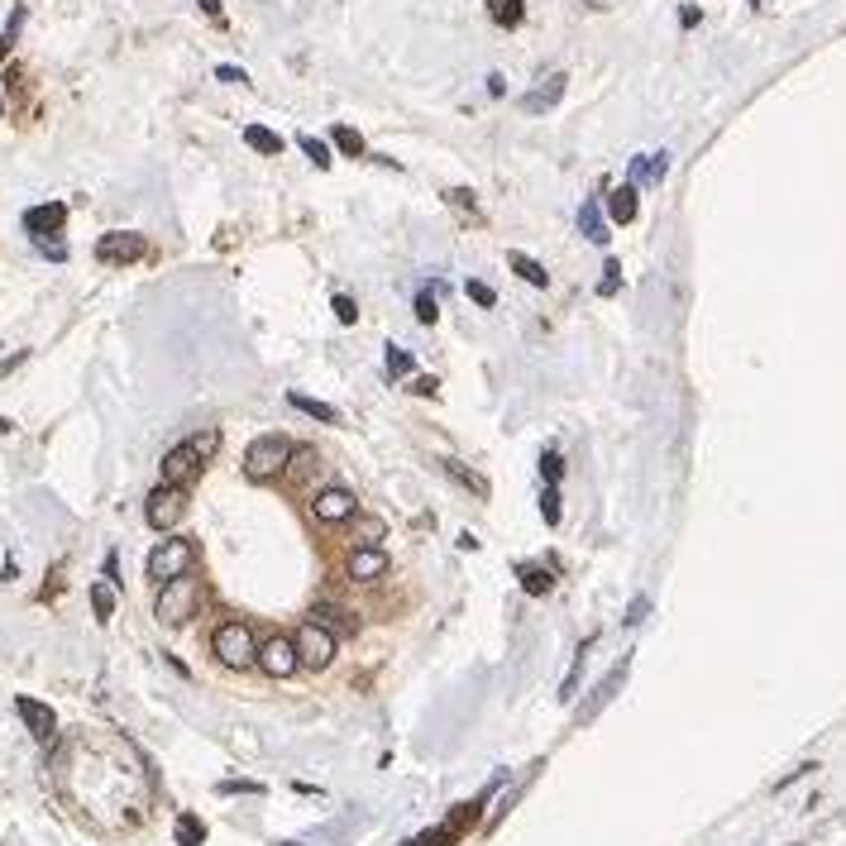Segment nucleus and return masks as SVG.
<instances>
[{
  "instance_id": "obj_1",
  "label": "nucleus",
  "mask_w": 846,
  "mask_h": 846,
  "mask_svg": "<svg viewBox=\"0 0 846 846\" xmlns=\"http://www.w3.org/2000/svg\"><path fill=\"white\" fill-rule=\"evenodd\" d=\"M211 651H216V660L225 665V670H249V665L259 660L254 627H249V622H239V617L220 622V627L211 631Z\"/></svg>"
},
{
  "instance_id": "obj_2",
  "label": "nucleus",
  "mask_w": 846,
  "mask_h": 846,
  "mask_svg": "<svg viewBox=\"0 0 846 846\" xmlns=\"http://www.w3.org/2000/svg\"><path fill=\"white\" fill-rule=\"evenodd\" d=\"M292 459H297V445H292L287 435H259V440L244 450V474L254 478V483H268V478H278Z\"/></svg>"
},
{
  "instance_id": "obj_3",
  "label": "nucleus",
  "mask_w": 846,
  "mask_h": 846,
  "mask_svg": "<svg viewBox=\"0 0 846 846\" xmlns=\"http://www.w3.org/2000/svg\"><path fill=\"white\" fill-rule=\"evenodd\" d=\"M196 603H201V584H196V574H177L173 584L158 588L153 617H158L163 627H182V622L196 612Z\"/></svg>"
},
{
  "instance_id": "obj_4",
  "label": "nucleus",
  "mask_w": 846,
  "mask_h": 846,
  "mask_svg": "<svg viewBox=\"0 0 846 846\" xmlns=\"http://www.w3.org/2000/svg\"><path fill=\"white\" fill-rule=\"evenodd\" d=\"M297 651H302V665L306 670H326L335 651H340V636L326 627V622H316V617H306L302 627H297Z\"/></svg>"
},
{
  "instance_id": "obj_5",
  "label": "nucleus",
  "mask_w": 846,
  "mask_h": 846,
  "mask_svg": "<svg viewBox=\"0 0 846 846\" xmlns=\"http://www.w3.org/2000/svg\"><path fill=\"white\" fill-rule=\"evenodd\" d=\"M187 512V488L182 483H158L149 498H144V517H149L153 531H173Z\"/></svg>"
},
{
  "instance_id": "obj_6",
  "label": "nucleus",
  "mask_w": 846,
  "mask_h": 846,
  "mask_svg": "<svg viewBox=\"0 0 846 846\" xmlns=\"http://www.w3.org/2000/svg\"><path fill=\"white\" fill-rule=\"evenodd\" d=\"M259 670L268 674V679H292V674L302 670V651H297V641H292V636H282V631H273V636L259 646Z\"/></svg>"
},
{
  "instance_id": "obj_7",
  "label": "nucleus",
  "mask_w": 846,
  "mask_h": 846,
  "mask_svg": "<svg viewBox=\"0 0 846 846\" xmlns=\"http://www.w3.org/2000/svg\"><path fill=\"white\" fill-rule=\"evenodd\" d=\"M187 569H192V545L177 541V536H173V541H163V545H158V550L149 555V579H153L158 588L173 584L177 574H187Z\"/></svg>"
},
{
  "instance_id": "obj_8",
  "label": "nucleus",
  "mask_w": 846,
  "mask_h": 846,
  "mask_svg": "<svg viewBox=\"0 0 846 846\" xmlns=\"http://www.w3.org/2000/svg\"><path fill=\"white\" fill-rule=\"evenodd\" d=\"M359 512V498L349 493V488H321L316 498H311V517L321 521V526H340Z\"/></svg>"
},
{
  "instance_id": "obj_9",
  "label": "nucleus",
  "mask_w": 846,
  "mask_h": 846,
  "mask_svg": "<svg viewBox=\"0 0 846 846\" xmlns=\"http://www.w3.org/2000/svg\"><path fill=\"white\" fill-rule=\"evenodd\" d=\"M201 464H206V455L196 450V440H182V445H173L168 455H163V483H192L196 474H201Z\"/></svg>"
},
{
  "instance_id": "obj_10",
  "label": "nucleus",
  "mask_w": 846,
  "mask_h": 846,
  "mask_svg": "<svg viewBox=\"0 0 846 846\" xmlns=\"http://www.w3.org/2000/svg\"><path fill=\"white\" fill-rule=\"evenodd\" d=\"M388 569H392V560L378 545H359V550H349V560H345V574L354 584H378V579H388Z\"/></svg>"
},
{
  "instance_id": "obj_11",
  "label": "nucleus",
  "mask_w": 846,
  "mask_h": 846,
  "mask_svg": "<svg viewBox=\"0 0 846 846\" xmlns=\"http://www.w3.org/2000/svg\"><path fill=\"white\" fill-rule=\"evenodd\" d=\"M144 235H134V230H110V235L96 239V259L101 263H134L144 259Z\"/></svg>"
},
{
  "instance_id": "obj_12",
  "label": "nucleus",
  "mask_w": 846,
  "mask_h": 846,
  "mask_svg": "<svg viewBox=\"0 0 846 846\" xmlns=\"http://www.w3.org/2000/svg\"><path fill=\"white\" fill-rule=\"evenodd\" d=\"M15 713L24 717V727H29V737H34V741H44V746H48V741L58 737V717H53V708H48V703L20 694V698H15Z\"/></svg>"
},
{
  "instance_id": "obj_13",
  "label": "nucleus",
  "mask_w": 846,
  "mask_h": 846,
  "mask_svg": "<svg viewBox=\"0 0 846 846\" xmlns=\"http://www.w3.org/2000/svg\"><path fill=\"white\" fill-rule=\"evenodd\" d=\"M560 101H564V72H545L541 82L521 96V110H526V115H545V110H555Z\"/></svg>"
},
{
  "instance_id": "obj_14",
  "label": "nucleus",
  "mask_w": 846,
  "mask_h": 846,
  "mask_svg": "<svg viewBox=\"0 0 846 846\" xmlns=\"http://www.w3.org/2000/svg\"><path fill=\"white\" fill-rule=\"evenodd\" d=\"M63 220H67V206H63V201H48V206L24 211V230H29V239L39 244V239L58 235V230H63Z\"/></svg>"
},
{
  "instance_id": "obj_15",
  "label": "nucleus",
  "mask_w": 846,
  "mask_h": 846,
  "mask_svg": "<svg viewBox=\"0 0 846 846\" xmlns=\"http://www.w3.org/2000/svg\"><path fill=\"white\" fill-rule=\"evenodd\" d=\"M636 211H641V187H617V192L608 196V216L617 220V225H631L636 220Z\"/></svg>"
},
{
  "instance_id": "obj_16",
  "label": "nucleus",
  "mask_w": 846,
  "mask_h": 846,
  "mask_svg": "<svg viewBox=\"0 0 846 846\" xmlns=\"http://www.w3.org/2000/svg\"><path fill=\"white\" fill-rule=\"evenodd\" d=\"M440 469H445V474L455 478V483H464V488H469V498L488 502V478H483V474H474L469 464H459V459H440Z\"/></svg>"
},
{
  "instance_id": "obj_17",
  "label": "nucleus",
  "mask_w": 846,
  "mask_h": 846,
  "mask_svg": "<svg viewBox=\"0 0 846 846\" xmlns=\"http://www.w3.org/2000/svg\"><path fill=\"white\" fill-rule=\"evenodd\" d=\"M579 230H584V239H593V244H608V225H603V211H598V196H588L584 206H579Z\"/></svg>"
},
{
  "instance_id": "obj_18",
  "label": "nucleus",
  "mask_w": 846,
  "mask_h": 846,
  "mask_svg": "<svg viewBox=\"0 0 846 846\" xmlns=\"http://www.w3.org/2000/svg\"><path fill=\"white\" fill-rule=\"evenodd\" d=\"M287 407H297L302 416H311V421H321V426H335V421H340V412H335V407H326V402H316V397H306V392H287Z\"/></svg>"
},
{
  "instance_id": "obj_19",
  "label": "nucleus",
  "mask_w": 846,
  "mask_h": 846,
  "mask_svg": "<svg viewBox=\"0 0 846 846\" xmlns=\"http://www.w3.org/2000/svg\"><path fill=\"white\" fill-rule=\"evenodd\" d=\"M521 588L531 593V598H550V588H555V574L545 569V564H521Z\"/></svg>"
},
{
  "instance_id": "obj_20",
  "label": "nucleus",
  "mask_w": 846,
  "mask_h": 846,
  "mask_svg": "<svg viewBox=\"0 0 846 846\" xmlns=\"http://www.w3.org/2000/svg\"><path fill=\"white\" fill-rule=\"evenodd\" d=\"M488 15L498 29H517L526 20V0H488Z\"/></svg>"
},
{
  "instance_id": "obj_21",
  "label": "nucleus",
  "mask_w": 846,
  "mask_h": 846,
  "mask_svg": "<svg viewBox=\"0 0 846 846\" xmlns=\"http://www.w3.org/2000/svg\"><path fill=\"white\" fill-rule=\"evenodd\" d=\"M588 651H593V636H588L584 646L574 651V665H569V674H564V684H560V698L569 703V698L579 694V679H584V665H588Z\"/></svg>"
},
{
  "instance_id": "obj_22",
  "label": "nucleus",
  "mask_w": 846,
  "mask_h": 846,
  "mask_svg": "<svg viewBox=\"0 0 846 846\" xmlns=\"http://www.w3.org/2000/svg\"><path fill=\"white\" fill-rule=\"evenodd\" d=\"M507 263H512V273H517V278H526L531 287H550V273H545L536 259H526V254H517V249H512V254H507Z\"/></svg>"
},
{
  "instance_id": "obj_23",
  "label": "nucleus",
  "mask_w": 846,
  "mask_h": 846,
  "mask_svg": "<svg viewBox=\"0 0 846 846\" xmlns=\"http://www.w3.org/2000/svg\"><path fill=\"white\" fill-rule=\"evenodd\" d=\"M173 832H177V846H201V842H206V823H201L196 813H182Z\"/></svg>"
},
{
  "instance_id": "obj_24",
  "label": "nucleus",
  "mask_w": 846,
  "mask_h": 846,
  "mask_svg": "<svg viewBox=\"0 0 846 846\" xmlns=\"http://www.w3.org/2000/svg\"><path fill=\"white\" fill-rule=\"evenodd\" d=\"M244 144H249V149H259V153H268V158L282 153V139L273 130H263V125H249V130H244Z\"/></svg>"
},
{
  "instance_id": "obj_25",
  "label": "nucleus",
  "mask_w": 846,
  "mask_h": 846,
  "mask_svg": "<svg viewBox=\"0 0 846 846\" xmlns=\"http://www.w3.org/2000/svg\"><path fill=\"white\" fill-rule=\"evenodd\" d=\"M340 149L349 153V158H369V144H364V134L359 130H349V125H335V134H330Z\"/></svg>"
},
{
  "instance_id": "obj_26",
  "label": "nucleus",
  "mask_w": 846,
  "mask_h": 846,
  "mask_svg": "<svg viewBox=\"0 0 846 846\" xmlns=\"http://www.w3.org/2000/svg\"><path fill=\"white\" fill-rule=\"evenodd\" d=\"M91 608H96V622H110L115 617V593L106 584H91Z\"/></svg>"
},
{
  "instance_id": "obj_27",
  "label": "nucleus",
  "mask_w": 846,
  "mask_h": 846,
  "mask_svg": "<svg viewBox=\"0 0 846 846\" xmlns=\"http://www.w3.org/2000/svg\"><path fill=\"white\" fill-rule=\"evenodd\" d=\"M541 517H545V526H560V483H545V493H541Z\"/></svg>"
},
{
  "instance_id": "obj_28",
  "label": "nucleus",
  "mask_w": 846,
  "mask_h": 846,
  "mask_svg": "<svg viewBox=\"0 0 846 846\" xmlns=\"http://www.w3.org/2000/svg\"><path fill=\"white\" fill-rule=\"evenodd\" d=\"M407 373H412V354L402 345H388V378L397 383V378H407Z\"/></svg>"
},
{
  "instance_id": "obj_29",
  "label": "nucleus",
  "mask_w": 846,
  "mask_h": 846,
  "mask_svg": "<svg viewBox=\"0 0 846 846\" xmlns=\"http://www.w3.org/2000/svg\"><path fill=\"white\" fill-rule=\"evenodd\" d=\"M464 292H469V302L483 306V311H488V306L498 302V292H493V287H488L483 278H469V282H464Z\"/></svg>"
},
{
  "instance_id": "obj_30",
  "label": "nucleus",
  "mask_w": 846,
  "mask_h": 846,
  "mask_svg": "<svg viewBox=\"0 0 846 846\" xmlns=\"http://www.w3.org/2000/svg\"><path fill=\"white\" fill-rule=\"evenodd\" d=\"M435 316H440V306H435V287H426V292L416 297V321H421V326H435Z\"/></svg>"
},
{
  "instance_id": "obj_31",
  "label": "nucleus",
  "mask_w": 846,
  "mask_h": 846,
  "mask_svg": "<svg viewBox=\"0 0 846 846\" xmlns=\"http://www.w3.org/2000/svg\"><path fill=\"white\" fill-rule=\"evenodd\" d=\"M541 478H545V483H560V478H564V455H560V450H545V455H541Z\"/></svg>"
},
{
  "instance_id": "obj_32",
  "label": "nucleus",
  "mask_w": 846,
  "mask_h": 846,
  "mask_svg": "<svg viewBox=\"0 0 846 846\" xmlns=\"http://www.w3.org/2000/svg\"><path fill=\"white\" fill-rule=\"evenodd\" d=\"M302 153L316 163V168H330V149L321 144V139H311V134H302Z\"/></svg>"
},
{
  "instance_id": "obj_33",
  "label": "nucleus",
  "mask_w": 846,
  "mask_h": 846,
  "mask_svg": "<svg viewBox=\"0 0 846 846\" xmlns=\"http://www.w3.org/2000/svg\"><path fill=\"white\" fill-rule=\"evenodd\" d=\"M335 316H340V321H345V326H354V321H359V306H354V297H345V292H335Z\"/></svg>"
},
{
  "instance_id": "obj_34",
  "label": "nucleus",
  "mask_w": 846,
  "mask_h": 846,
  "mask_svg": "<svg viewBox=\"0 0 846 846\" xmlns=\"http://www.w3.org/2000/svg\"><path fill=\"white\" fill-rule=\"evenodd\" d=\"M216 789H220V794H263L259 780H220Z\"/></svg>"
},
{
  "instance_id": "obj_35",
  "label": "nucleus",
  "mask_w": 846,
  "mask_h": 846,
  "mask_svg": "<svg viewBox=\"0 0 846 846\" xmlns=\"http://www.w3.org/2000/svg\"><path fill=\"white\" fill-rule=\"evenodd\" d=\"M813 770H818V760H803V765H794V770H789L784 780H775V794H784L789 784H794V780H803V775H813Z\"/></svg>"
},
{
  "instance_id": "obj_36",
  "label": "nucleus",
  "mask_w": 846,
  "mask_h": 846,
  "mask_svg": "<svg viewBox=\"0 0 846 846\" xmlns=\"http://www.w3.org/2000/svg\"><path fill=\"white\" fill-rule=\"evenodd\" d=\"M412 846H455V832H450V827H435L426 837H416Z\"/></svg>"
},
{
  "instance_id": "obj_37",
  "label": "nucleus",
  "mask_w": 846,
  "mask_h": 846,
  "mask_svg": "<svg viewBox=\"0 0 846 846\" xmlns=\"http://www.w3.org/2000/svg\"><path fill=\"white\" fill-rule=\"evenodd\" d=\"M359 541H364V545H378V541H383V521H378V517L359 521Z\"/></svg>"
},
{
  "instance_id": "obj_38",
  "label": "nucleus",
  "mask_w": 846,
  "mask_h": 846,
  "mask_svg": "<svg viewBox=\"0 0 846 846\" xmlns=\"http://www.w3.org/2000/svg\"><path fill=\"white\" fill-rule=\"evenodd\" d=\"M192 440H196V450L211 459V455H216V445H220V431H201V435H192Z\"/></svg>"
},
{
  "instance_id": "obj_39",
  "label": "nucleus",
  "mask_w": 846,
  "mask_h": 846,
  "mask_svg": "<svg viewBox=\"0 0 846 846\" xmlns=\"http://www.w3.org/2000/svg\"><path fill=\"white\" fill-rule=\"evenodd\" d=\"M651 612V598H631V608H627V627H636L641 617Z\"/></svg>"
},
{
  "instance_id": "obj_40",
  "label": "nucleus",
  "mask_w": 846,
  "mask_h": 846,
  "mask_svg": "<svg viewBox=\"0 0 846 846\" xmlns=\"http://www.w3.org/2000/svg\"><path fill=\"white\" fill-rule=\"evenodd\" d=\"M216 77H220V82H249V72H244V67H235V63L216 67Z\"/></svg>"
},
{
  "instance_id": "obj_41",
  "label": "nucleus",
  "mask_w": 846,
  "mask_h": 846,
  "mask_svg": "<svg viewBox=\"0 0 846 846\" xmlns=\"http://www.w3.org/2000/svg\"><path fill=\"white\" fill-rule=\"evenodd\" d=\"M617 268H622V263L608 259V278H603V292H608V297L617 292V287H622V273H617Z\"/></svg>"
},
{
  "instance_id": "obj_42",
  "label": "nucleus",
  "mask_w": 846,
  "mask_h": 846,
  "mask_svg": "<svg viewBox=\"0 0 846 846\" xmlns=\"http://www.w3.org/2000/svg\"><path fill=\"white\" fill-rule=\"evenodd\" d=\"M106 579L110 584H120V555H115V550L106 555Z\"/></svg>"
},
{
  "instance_id": "obj_43",
  "label": "nucleus",
  "mask_w": 846,
  "mask_h": 846,
  "mask_svg": "<svg viewBox=\"0 0 846 846\" xmlns=\"http://www.w3.org/2000/svg\"><path fill=\"white\" fill-rule=\"evenodd\" d=\"M679 20H684V29H694V24H698V20H703V15H698L694 5H684V15H679Z\"/></svg>"
},
{
  "instance_id": "obj_44",
  "label": "nucleus",
  "mask_w": 846,
  "mask_h": 846,
  "mask_svg": "<svg viewBox=\"0 0 846 846\" xmlns=\"http://www.w3.org/2000/svg\"><path fill=\"white\" fill-rule=\"evenodd\" d=\"M416 392H421V397H435V378H416Z\"/></svg>"
},
{
  "instance_id": "obj_45",
  "label": "nucleus",
  "mask_w": 846,
  "mask_h": 846,
  "mask_svg": "<svg viewBox=\"0 0 846 846\" xmlns=\"http://www.w3.org/2000/svg\"><path fill=\"white\" fill-rule=\"evenodd\" d=\"M196 5H201V10L211 15V20H216V15H220V0H196Z\"/></svg>"
},
{
  "instance_id": "obj_46",
  "label": "nucleus",
  "mask_w": 846,
  "mask_h": 846,
  "mask_svg": "<svg viewBox=\"0 0 846 846\" xmlns=\"http://www.w3.org/2000/svg\"><path fill=\"white\" fill-rule=\"evenodd\" d=\"M0 431H10V421H0Z\"/></svg>"
},
{
  "instance_id": "obj_47",
  "label": "nucleus",
  "mask_w": 846,
  "mask_h": 846,
  "mask_svg": "<svg viewBox=\"0 0 846 846\" xmlns=\"http://www.w3.org/2000/svg\"><path fill=\"white\" fill-rule=\"evenodd\" d=\"M0 110H5V101H0Z\"/></svg>"
},
{
  "instance_id": "obj_48",
  "label": "nucleus",
  "mask_w": 846,
  "mask_h": 846,
  "mask_svg": "<svg viewBox=\"0 0 846 846\" xmlns=\"http://www.w3.org/2000/svg\"><path fill=\"white\" fill-rule=\"evenodd\" d=\"M751 5H760V0H751Z\"/></svg>"
}]
</instances>
